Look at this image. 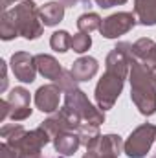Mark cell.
I'll return each mask as SVG.
<instances>
[{"label": "cell", "instance_id": "cell-6", "mask_svg": "<svg viewBox=\"0 0 156 158\" xmlns=\"http://www.w3.org/2000/svg\"><path fill=\"white\" fill-rule=\"evenodd\" d=\"M50 142H51L50 134L39 125L33 131H26L18 140L7 145H11L17 151V158H40L42 147L48 145Z\"/></svg>", "mask_w": 156, "mask_h": 158}, {"label": "cell", "instance_id": "cell-32", "mask_svg": "<svg viewBox=\"0 0 156 158\" xmlns=\"http://www.w3.org/2000/svg\"><path fill=\"white\" fill-rule=\"evenodd\" d=\"M55 158H63V156H55Z\"/></svg>", "mask_w": 156, "mask_h": 158}, {"label": "cell", "instance_id": "cell-20", "mask_svg": "<svg viewBox=\"0 0 156 158\" xmlns=\"http://www.w3.org/2000/svg\"><path fill=\"white\" fill-rule=\"evenodd\" d=\"M50 46H51V50L57 52V53H66V52L72 48V35H70L66 30L53 31L51 37H50Z\"/></svg>", "mask_w": 156, "mask_h": 158}, {"label": "cell", "instance_id": "cell-23", "mask_svg": "<svg viewBox=\"0 0 156 158\" xmlns=\"http://www.w3.org/2000/svg\"><path fill=\"white\" fill-rule=\"evenodd\" d=\"M0 158H17V151L11 145H7L6 142H2L0 143Z\"/></svg>", "mask_w": 156, "mask_h": 158}, {"label": "cell", "instance_id": "cell-7", "mask_svg": "<svg viewBox=\"0 0 156 158\" xmlns=\"http://www.w3.org/2000/svg\"><path fill=\"white\" fill-rule=\"evenodd\" d=\"M136 24H138V19H136L134 13L117 11V13L109 15L107 19H103L101 28H99V33L105 39H117V37L132 31Z\"/></svg>", "mask_w": 156, "mask_h": 158}, {"label": "cell", "instance_id": "cell-29", "mask_svg": "<svg viewBox=\"0 0 156 158\" xmlns=\"http://www.w3.org/2000/svg\"><path fill=\"white\" fill-rule=\"evenodd\" d=\"M151 76H153V81H154V85H156V68L151 70Z\"/></svg>", "mask_w": 156, "mask_h": 158}, {"label": "cell", "instance_id": "cell-16", "mask_svg": "<svg viewBox=\"0 0 156 158\" xmlns=\"http://www.w3.org/2000/svg\"><path fill=\"white\" fill-rule=\"evenodd\" d=\"M132 13L142 26H156V0H134Z\"/></svg>", "mask_w": 156, "mask_h": 158}, {"label": "cell", "instance_id": "cell-25", "mask_svg": "<svg viewBox=\"0 0 156 158\" xmlns=\"http://www.w3.org/2000/svg\"><path fill=\"white\" fill-rule=\"evenodd\" d=\"M9 118V103L7 99H0V121Z\"/></svg>", "mask_w": 156, "mask_h": 158}, {"label": "cell", "instance_id": "cell-19", "mask_svg": "<svg viewBox=\"0 0 156 158\" xmlns=\"http://www.w3.org/2000/svg\"><path fill=\"white\" fill-rule=\"evenodd\" d=\"M77 134H79V140H81V145H84V147L94 145L101 138L99 125H94V123H83L77 129Z\"/></svg>", "mask_w": 156, "mask_h": 158}, {"label": "cell", "instance_id": "cell-1", "mask_svg": "<svg viewBox=\"0 0 156 158\" xmlns=\"http://www.w3.org/2000/svg\"><path fill=\"white\" fill-rule=\"evenodd\" d=\"M129 44L130 42H117L110 50L105 61V74L96 85L94 98L103 112L114 107L125 86V81L129 79Z\"/></svg>", "mask_w": 156, "mask_h": 158}, {"label": "cell", "instance_id": "cell-27", "mask_svg": "<svg viewBox=\"0 0 156 158\" xmlns=\"http://www.w3.org/2000/svg\"><path fill=\"white\" fill-rule=\"evenodd\" d=\"M15 2H24V0H2V4H0V7H2V11H6L11 4H15Z\"/></svg>", "mask_w": 156, "mask_h": 158}, {"label": "cell", "instance_id": "cell-8", "mask_svg": "<svg viewBox=\"0 0 156 158\" xmlns=\"http://www.w3.org/2000/svg\"><path fill=\"white\" fill-rule=\"evenodd\" d=\"M125 142L119 134H103L94 145L86 147L83 158H119Z\"/></svg>", "mask_w": 156, "mask_h": 158}, {"label": "cell", "instance_id": "cell-10", "mask_svg": "<svg viewBox=\"0 0 156 158\" xmlns=\"http://www.w3.org/2000/svg\"><path fill=\"white\" fill-rule=\"evenodd\" d=\"M11 70L15 74V77L20 83H33L37 76V63H35V55L28 53V52H15L11 55Z\"/></svg>", "mask_w": 156, "mask_h": 158}, {"label": "cell", "instance_id": "cell-9", "mask_svg": "<svg viewBox=\"0 0 156 158\" xmlns=\"http://www.w3.org/2000/svg\"><path fill=\"white\" fill-rule=\"evenodd\" d=\"M31 96L30 90L24 86H15L7 94V103H9V119L13 121H24L31 116V107H30Z\"/></svg>", "mask_w": 156, "mask_h": 158}, {"label": "cell", "instance_id": "cell-5", "mask_svg": "<svg viewBox=\"0 0 156 158\" xmlns=\"http://www.w3.org/2000/svg\"><path fill=\"white\" fill-rule=\"evenodd\" d=\"M154 138H156V125L142 123L125 140L123 153L129 158H145L147 153L151 151L153 143H154Z\"/></svg>", "mask_w": 156, "mask_h": 158}, {"label": "cell", "instance_id": "cell-11", "mask_svg": "<svg viewBox=\"0 0 156 158\" xmlns=\"http://www.w3.org/2000/svg\"><path fill=\"white\" fill-rule=\"evenodd\" d=\"M61 86L57 83H50V85H44L40 86L39 90L35 92V105L40 112H46V114H53L59 110V101H61Z\"/></svg>", "mask_w": 156, "mask_h": 158}, {"label": "cell", "instance_id": "cell-4", "mask_svg": "<svg viewBox=\"0 0 156 158\" xmlns=\"http://www.w3.org/2000/svg\"><path fill=\"white\" fill-rule=\"evenodd\" d=\"M15 22H17V30L18 35L24 37L26 40H35L39 39L44 31V24L40 20L39 7L33 0H24L18 6H15L11 9Z\"/></svg>", "mask_w": 156, "mask_h": 158}, {"label": "cell", "instance_id": "cell-3", "mask_svg": "<svg viewBox=\"0 0 156 158\" xmlns=\"http://www.w3.org/2000/svg\"><path fill=\"white\" fill-rule=\"evenodd\" d=\"M64 105L63 110H66L70 116L81 121V123H94V125H101L105 123V112L99 107H94L90 103V99L86 98V94L79 88L77 85L64 90Z\"/></svg>", "mask_w": 156, "mask_h": 158}, {"label": "cell", "instance_id": "cell-28", "mask_svg": "<svg viewBox=\"0 0 156 158\" xmlns=\"http://www.w3.org/2000/svg\"><path fill=\"white\" fill-rule=\"evenodd\" d=\"M59 2H61L64 7H76L79 4V0H59Z\"/></svg>", "mask_w": 156, "mask_h": 158}, {"label": "cell", "instance_id": "cell-30", "mask_svg": "<svg viewBox=\"0 0 156 158\" xmlns=\"http://www.w3.org/2000/svg\"><path fill=\"white\" fill-rule=\"evenodd\" d=\"M79 2H83V4H84L86 7H90V2H92V0H79Z\"/></svg>", "mask_w": 156, "mask_h": 158}, {"label": "cell", "instance_id": "cell-18", "mask_svg": "<svg viewBox=\"0 0 156 158\" xmlns=\"http://www.w3.org/2000/svg\"><path fill=\"white\" fill-rule=\"evenodd\" d=\"M15 37H18V30H17L15 17H13L11 9H6L0 15V39L11 40V39H15Z\"/></svg>", "mask_w": 156, "mask_h": 158}, {"label": "cell", "instance_id": "cell-14", "mask_svg": "<svg viewBox=\"0 0 156 158\" xmlns=\"http://www.w3.org/2000/svg\"><path fill=\"white\" fill-rule=\"evenodd\" d=\"M97 70H99V63H97V59H94L90 55L79 57L77 61H74L72 66H70V72H72V76H74V79L77 83L90 81L97 74Z\"/></svg>", "mask_w": 156, "mask_h": 158}, {"label": "cell", "instance_id": "cell-15", "mask_svg": "<svg viewBox=\"0 0 156 158\" xmlns=\"http://www.w3.org/2000/svg\"><path fill=\"white\" fill-rule=\"evenodd\" d=\"M35 63H37V70L42 77L50 79V81H57L63 74V66L59 64V61L53 57V55H48V53H39L35 55Z\"/></svg>", "mask_w": 156, "mask_h": 158}, {"label": "cell", "instance_id": "cell-24", "mask_svg": "<svg viewBox=\"0 0 156 158\" xmlns=\"http://www.w3.org/2000/svg\"><path fill=\"white\" fill-rule=\"evenodd\" d=\"M127 0H96L97 7H101V9H109V7H114V6H121Z\"/></svg>", "mask_w": 156, "mask_h": 158}, {"label": "cell", "instance_id": "cell-13", "mask_svg": "<svg viewBox=\"0 0 156 158\" xmlns=\"http://www.w3.org/2000/svg\"><path fill=\"white\" fill-rule=\"evenodd\" d=\"M51 142H53L55 151H57L61 156H74V155L77 153V149L81 147V140H79V134L76 131L59 132Z\"/></svg>", "mask_w": 156, "mask_h": 158}, {"label": "cell", "instance_id": "cell-2", "mask_svg": "<svg viewBox=\"0 0 156 158\" xmlns=\"http://www.w3.org/2000/svg\"><path fill=\"white\" fill-rule=\"evenodd\" d=\"M129 81H130V101L143 116L156 114V85L151 70L143 66L130 52L129 44Z\"/></svg>", "mask_w": 156, "mask_h": 158}, {"label": "cell", "instance_id": "cell-21", "mask_svg": "<svg viewBox=\"0 0 156 158\" xmlns=\"http://www.w3.org/2000/svg\"><path fill=\"white\" fill-rule=\"evenodd\" d=\"M101 22H103V19L97 13H90L88 11V13H83L77 19V28L83 33H92L94 30L101 28Z\"/></svg>", "mask_w": 156, "mask_h": 158}, {"label": "cell", "instance_id": "cell-26", "mask_svg": "<svg viewBox=\"0 0 156 158\" xmlns=\"http://www.w3.org/2000/svg\"><path fill=\"white\" fill-rule=\"evenodd\" d=\"M0 70H2V83H0V92L7 88V72H6V61H0Z\"/></svg>", "mask_w": 156, "mask_h": 158}, {"label": "cell", "instance_id": "cell-22", "mask_svg": "<svg viewBox=\"0 0 156 158\" xmlns=\"http://www.w3.org/2000/svg\"><path fill=\"white\" fill-rule=\"evenodd\" d=\"M90 46H92V37H90V33L79 31L77 35L72 37V50H74L76 53H84V52H88Z\"/></svg>", "mask_w": 156, "mask_h": 158}, {"label": "cell", "instance_id": "cell-17", "mask_svg": "<svg viewBox=\"0 0 156 158\" xmlns=\"http://www.w3.org/2000/svg\"><path fill=\"white\" fill-rule=\"evenodd\" d=\"M39 13L44 26H57L64 19V6L59 0H51V2H46L44 6H40Z\"/></svg>", "mask_w": 156, "mask_h": 158}, {"label": "cell", "instance_id": "cell-31", "mask_svg": "<svg viewBox=\"0 0 156 158\" xmlns=\"http://www.w3.org/2000/svg\"><path fill=\"white\" fill-rule=\"evenodd\" d=\"M151 158H156V155H153V156H151Z\"/></svg>", "mask_w": 156, "mask_h": 158}, {"label": "cell", "instance_id": "cell-12", "mask_svg": "<svg viewBox=\"0 0 156 158\" xmlns=\"http://www.w3.org/2000/svg\"><path fill=\"white\" fill-rule=\"evenodd\" d=\"M130 52L149 70L156 68V42L153 39H147V37L138 39L136 42L130 44Z\"/></svg>", "mask_w": 156, "mask_h": 158}]
</instances>
